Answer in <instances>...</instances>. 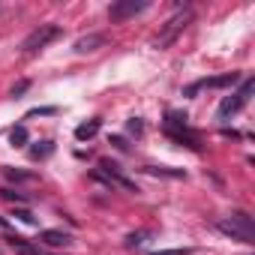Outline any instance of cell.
<instances>
[{
	"mask_svg": "<svg viewBox=\"0 0 255 255\" xmlns=\"http://www.w3.org/2000/svg\"><path fill=\"white\" fill-rule=\"evenodd\" d=\"M216 228H219L225 237H231V240L255 243V222H252V216H249V213H243V210H234L228 219H219V222H216Z\"/></svg>",
	"mask_w": 255,
	"mask_h": 255,
	"instance_id": "obj_1",
	"label": "cell"
},
{
	"mask_svg": "<svg viewBox=\"0 0 255 255\" xmlns=\"http://www.w3.org/2000/svg\"><path fill=\"white\" fill-rule=\"evenodd\" d=\"M255 93V78H240V90L237 93H231V96H225L222 102H219V111H216V117L219 120H228L231 114H237L246 102H249V96Z\"/></svg>",
	"mask_w": 255,
	"mask_h": 255,
	"instance_id": "obj_2",
	"label": "cell"
},
{
	"mask_svg": "<svg viewBox=\"0 0 255 255\" xmlns=\"http://www.w3.org/2000/svg\"><path fill=\"white\" fill-rule=\"evenodd\" d=\"M60 36V27L57 24H39L24 42H21V51H27V54H33V51H39V48H45L51 39H57Z\"/></svg>",
	"mask_w": 255,
	"mask_h": 255,
	"instance_id": "obj_3",
	"label": "cell"
},
{
	"mask_svg": "<svg viewBox=\"0 0 255 255\" xmlns=\"http://www.w3.org/2000/svg\"><path fill=\"white\" fill-rule=\"evenodd\" d=\"M192 18H195V15H192V9H183V12H177V15H174V18L165 24L162 36H156V42H153V45H156V48H165V45H171V42H174V36H177V33H180L186 24H192Z\"/></svg>",
	"mask_w": 255,
	"mask_h": 255,
	"instance_id": "obj_4",
	"label": "cell"
},
{
	"mask_svg": "<svg viewBox=\"0 0 255 255\" xmlns=\"http://www.w3.org/2000/svg\"><path fill=\"white\" fill-rule=\"evenodd\" d=\"M150 6V0H117V3L108 6V18L111 21H123V18H132L138 12H144Z\"/></svg>",
	"mask_w": 255,
	"mask_h": 255,
	"instance_id": "obj_5",
	"label": "cell"
},
{
	"mask_svg": "<svg viewBox=\"0 0 255 255\" xmlns=\"http://www.w3.org/2000/svg\"><path fill=\"white\" fill-rule=\"evenodd\" d=\"M240 81V75L237 72H225V75H216V78H201V81H195V84H189L186 90H183V96H195L198 90H204V87H213V90H222V87H234Z\"/></svg>",
	"mask_w": 255,
	"mask_h": 255,
	"instance_id": "obj_6",
	"label": "cell"
},
{
	"mask_svg": "<svg viewBox=\"0 0 255 255\" xmlns=\"http://www.w3.org/2000/svg\"><path fill=\"white\" fill-rule=\"evenodd\" d=\"M99 168H102L99 174H102V180H105V183H114V186H120V189H126V192H138V186H135L129 177H123V174H120V165H117V162L102 159V162H99Z\"/></svg>",
	"mask_w": 255,
	"mask_h": 255,
	"instance_id": "obj_7",
	"label": "cell"
},
{
	"mask_svg": "<svg viewBox=\"0 0 255 255\" xmlns=\"http://www.w3.org/2000/svg\"><path fill=\"white\" fill-rule=\"evenodd\" d=\"M39 243H42V246H51V249H60V246H69V243H72V237H69L66 231L45 228V231H39Z\"/></svg>",
	"mask_w": 255,
	"mask_h": 255,
	"instance_id": "obj_8",
	"label": "cell"
},
{
	"mask_svg": "<svg viewBox=\"0 0 255 255\" xmlns=\"http://www.w3.org/2000/svg\"><path fill=\"white\" fill-rule=\"evenodd\" d=\"M105 45V36L102 33H90V36H81L78 42H75V51L78 54H90V51H96V48H102Z\"/></svg>",
	"mask_w": 255,
	"mask_h": 255,
	"instance_id": "obj_9",
	"label": "cell"
},
{
	"mask_svg": "<svg viewBox=\"0 0 255 255\" xmlns=\"http://www.w3.org/2000/svg\"><path fill=\"white\" fill-rule=\"evenodd\" d=\"M96 132H99V120H87V123L75 126V138H78V141H90Z\"/></svg>",
	"mask_w": 255,
	"mask_h": 255,
	"instance_id": "obj_10",
	"label": "cell"
},
{
	"mask_svg": "<svg viewBox=\"0 0 255 255\" xmlns=\"http://www.w3.org/2000/svg\"><path fill=\"white\" fill-rule=\"evenodd\" d=\"M144 171L153 177H186L183 168H165V165H144Z\"/></svg>",
	"mask_w": 255,
	"mask_h": 255,
	"instance_id": "obj_11",
	"label": "cell"
},
{
	"mask_svg": "<svg viewBox=\"0 0 255 255\" xmlns=\"http://www.w3.org/2000/svg\"><path fill=\"white\" fill-rule=\"evenodd\" d=\"M9 141H12V147H24L27 141H30V135H27V126H12V132H9Z\"/></svg>",
	"mask_w": 255,
	"mask_h": 255,
	"instance_id": "obj_12",
	"label": "cell"
},
{
	"mask_svg": "<svg viewBox=\"0 0 255 255\" xmlns=\"http://www.w3.org/2000/svg\"><path fill=\"white\" fill-rule=\"evenodd\" d=\"M147 240H150V231H132L126 234V249H141Z\"/></svg>",
	"mask_w": 255,
	"mask_h": 255,
	"instance_id": "obj_13",
	"label": "cell"
},
{
	"mask_svg": "<svg viewBox=\"0 0 255 255\" xmlns=\"http://www.w3.org/2000/svg\"><path fill=\"white\" fill-rule=\"evenodd\" d=\"M126 132L129 135H144V123H141V117H129V123H126Z\"/></svg>",
	"mask_w": 255,
	"mask_h": 255,
	"instance_id": "obj_14",
	"label": "cell"
},
{
	"mask_svg": "<svg viewBox=\"0 0 255 255\" xmlns=\"http://www.w3.org/2000/svg\"><path fill=\"white\" fill-rule=\"evenodd\" d=\"M51 150H54V144H51V141H42V144H36V147L30 150V156H33V159H45Z\"/></svg>",
	"mask_w": 255,
	"mask_h": 255,
	"instance_id": "obj_15",
	"label": "cell"
},
{
	"mask_svg": "<svg viewBox=\"0 0 255 255\" xmlns=\"http://www.w3.org/2000/svg\"><path fill=\"white\" fill-rule=\"evenodd\" d=\"M3 174L9 180H33V174H24V171H15V168H3Z\"/></svg>",
	"mask_w": 255,
	"mask_h": 255,
	"instance_id": "obj_16",
	"label": "cell"
},
{
	"mask_svg": "<svg viewBox=\"0 0 255 255\" xmlns=\"http://www.w3.org/2000/svg\"><path fill=\"white\" fill-rule=\"evenodd\" d=\"M15 219H21V222H27V225H36V216H33L30 210H24V207L15 210Z\"/></svg>",
	"mask_w": 255,
	"mask_h": 255,
	"instance_id": "obj_17",
	"label": "cell"
},
{
	"mask_svg": "<svg viewBox=\"0 0 255 255\" xmlns=\"http://www.w3.org/2000/svg\"><path fill=\"white\" fill-rule=\"evenodd\" d=\"M0 198H9V201H15V204H21V201H24V195H18V192H9V189H0Z\"/></svg>",
	"mask_w": 255,
	"mask_h": 255,
	"instance_id": "obj_18",
	"label": "cell"
},
{
	"mask_svg": "<svg viewBox=\"0 0 255 255\" xmlns=\"http://www.w3.org/2000/svg\"><path fill=\"white\" fill-rule=\"evenodd\" d=\"M192 249H159V252H150V255H189Z\"/></svg>",
	"mask_w": 255,
	"mask_h": 255,
	"instance_id": "obj_19",
	"label": "cell"
},
{
	"mask_svg": "<svg viewBox=\"0 0 255 255\" xmlns=\"http://www.w3.org/2000/svg\"><path fill=\"white\" fill-rule=\"evenodd\" d=\"M108 141H111V144H114L117 150H129V144H126V138H120V135H111Z\"/></svg>",
	"mask_w": 255,
	"mask_h": 255,
	"instance_id": "obj_20",
	"label": "cell"
},
{
	"mask_svg": "<svg viewBox=\"0 0 255 255\" xmlns=\"http://www.w3.org/2000/svg\"><path fill=\"white\" fill-rule=\"evenodd\" d=\"M39 114H57V108H33V111H27V117H39Z\"/></svg>",
	"mask_w": 255,
	"mask_h": 255,
	"instance_id": "obj_21",
	"label": "cell"
},
{
	"mask_svg": "<svg viewBox=\"0 0 255 255\" xmlns=\"http://www.w3.org/2000/svg\"><path fill=\"white\" fill-rule=\"evenodd\" d=\"M27 87H30V81H18V84L12 87V96H21V93H24Z\"/></svg>",
	"mask_w": 255,
	"mask_h": 255,
	"instance_id": "obj_22",
	"label": "cell"
},
{
	"mask_svg": "<svg viewBox=\"0 0 255 255\" xmlns=\"http://www.w3.org/2000/svg\"><path fill=\"white\" fill-rule=\"evenodd\" d=\"M0 228H6V219H3V216H0Z\"/></svg>",
	"mask_w": 255,
	"mask_h": 255,
	"instance_id": "obj_23",
	"label": "cell"
}]
</instances>
